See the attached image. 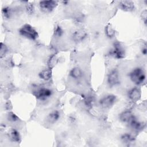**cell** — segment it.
<instances>
[{
    "mask_svg": "<svg viewBox=\"0 0 147 147\" xmlns=\"http://www.w3.org/2000/svg\"><path fill=\"white\" fill-rule=\"evenodd\" d=\"M8 50L7 46L5 44L1 42L0 45V57L1 59L5 56L8 52Z\"/></svg>",
    "mask_w": 147,
    "mask_h": 147,
    "instance_id": "44dd1931",
    "label": "cell"
},
{
    "mask_svg": "<svg viewBox=\"0 0 147 147\" xmlns=\"http://www.w3.org/2000/svg\"><path fill=\"white\" fill-rule=\"evenodd\" d=\"M7 119L9 121L11 122H17L20 120L19 117L15 113H14L12 111L8 113V114L7 115Z\"/></svg>",
    "mask_w": 147,
    "mask_h": 147,
    "instance_id": "7402d4cb",
    "label": "cell"
},
{
    "mask_svg": "<svg viewBox=\"0 0 147 147\" xmlns=\"http://www.w3.org/2000/svg\"><path fill=\"white\" fill-rule=\"evenodd\" d=\"M26 11L29 14H33L34 11V7L33 5L32 4H28L26 6Z\"/></svg>",
    "mask_w": 147,
    "mask_h": 147,
    "instance_id": "cb8c5ba5",
    "label": "cell"
},
{
    "mask_svg": "<svg viewBox=\"0 0 147 147\" xmlns=\"http://www.w3.org/2000/svg\"><path fill=\"white\" fill-rule=\"evenodd\" d=\"M18 33L23 37L30 40H36L38 37L37 30L29 24L22 25L18 30Z\"/></svg>",
    "mask_w": 147,
    "mask_h": 147,
    "instance_id": "7a4b0ae2",
    "label": "cell"
},
{
    "mask_svg": "<svg viewBox=\"0 0 147 147\" xmlns=\"http://www.w3.org/2000/svg\"><path fill=\"white\" fill-rule=\"evenodd\" d=\"M58 3L56 1H41L39 2V7L41 10L45 13H51L57 7Z\"/></svg>",
    "mask_w": 147,
    "mask_h": 147,
    "instance_id": "52a82bcc",
    "label": "cell"
},
{
    "mask_svg": "<svg viewBox=\"0 0 147 147\" xmlns=\"http://www.w3.org/2000/svg\"><path fill=\"white\" fill-rule=\"evenodd\" d=\"M119 6L121 10L127 12L133 11L135 9L134 3L133 1H121L119 2Z\"/></svg>",
    "mask_w": 147,
    "mask_h": 147,
    "instance_id": "7c38bea8",
    "label": "cell"
},
{
    "mask_svg": "<svg viewBox=\"0 0 147 147\" xmlns=\"http://www.w3.org/2000/svg\"><path fill=\"white\" fill-rule=\"evenodd\" d=\"M107 83L110 87L118 86L120 83V75L117 69H112L107 75Z\"/></svg>",
    "mask_w": 147,
    "mask_h": 147,
    "instance_id": "8992f818",
    "label": "cell"
},
{
    "mask_svg": "<svg viewBox=\"0 0 147 147\" xmlns=\"http://www.w3.org/2000/svg\"><path fill=\"white\" fill-rule=\"evenodd\" d=\"M60 113L58 110H53L49 113L47 116V119L48 123L53 124L57 122L60 118Z\"/></svg>",
    "mask_w": 147,
    "mask_h": 147,
    "instance_id": "9a60e30c",
    "label": "cell"
},
{
    "mask_svg": "<svg viewBox=\"0 0 147 147\" xmlns=\"http://www.w3.org/2000/svg\"><path fill=\"white\" fill-rule=\"evenodd\" d=\"M105 33L107 38L111 39L115 36L116 30L111 24H108L105 28Z\"/></svg>",
    "mask_w": 147,
    "mask_h": 147,
    "instance_id": "e0dca14e",
    "label": "cell"
},
{
    "mask_svg": "<svg viewBox=\"0 0 147 147\" xmlns=\"http://www.w3.org/2000/svg\"><path fill=\"white\" fill-rule=\"evenodd\" d=\"M127 96L130 100L136 102L139 100L141 96V90L138 87H134L130 88L127 92Z\"/></svg>",
    "mask_w": 147,
    "mask_h": 147,
    "instance_id": "9c48e42d",
    "label": "cell"
},
{
    "mask_svg": "<svg viewBox=\"0 0 147 147\" xmlns=\"http://www.w3.org/2000/svg\"><path fill=\"white\" fill-rule=\"evenodd\" d=\"M127 125L129 127L135 131H140L145 127V123L139 121L136 117L134 118Z\"/></svg>",
    "mask_w": 147,
    "mask_h": 147,
    "instance_id": "4fadbf2b",
    "label": "cell"
},
{
    "mask_svg": "<svg viewBox=\"0 0 147 147\" xmlns=\"http://www.w3.org/2000/svg\"><path fill=\"white\" fill-rule=\"evenodd\" d=\"M141 52H142V53L144 55H145V56L146 55V53H147V48H146V45H145L144 47H142V49H141Z\"/></svg>",
    "mask_w": 147,
    "mask_h": 147,
    "instance_id": "484cf974",
    "label": "cell"
},
{
    "mask_svg": "<svg viewBox=\"0 0 147 147\" xmlns=\"http://www.w3.org/2000/svg\"><path fill=\"white\" fill-rule=\"evenodd\" d=\"M130 80L136 86H140L144 83L146 79L145 72L141 67L133 68L128 75Z\"/></svg>",
    "mask_w": 147,
    "mask_h": 147,
    "instance_id": "6da1fadb",
    "label": "cell"
},
{
    "mask_svg": "<svg viewBox=\"0 0 147 147\" xmlns=\"http://www.w3.org/2000/svg\"><path fill=\"white\" fill-rule=\"evenodd\" d=\"M109 55L116 59H123L126 55V50L123 45L119 41L114 42L109 51Z\"/></svg>",
    "mask_w": 147,
    "mask_h": 147,
    "instance_id": "3957f363",
    "label": "cell"
},
{
    "mask_svg": "<svg viewBox=\"0 0 147 147\" xmlns=\"http://www.w3.org/2000/svg\"><path fill=\"white\" fill-rule=\"evenodd\" d=\"M117 96L114 94H109L102 96L99 100V105L103 109H109L113 106L117 101Z\"/></svg>",
    "mask_w": 147,
    "mask_h": 147,
    "instance_id": "277c9868",
    "label": "cell"
},
{
    "mask_svg": "<svg viewBox=\"0 0 147 147\" xmlns=\"http://www.w3.org/2000/svg\"><path fill=\"white\" fill-rule=\"evenodd\" d=\"M134 137L132 134L128 133H125L121 136V140L125 144H130L134 142Z\"/></svg>",
    "mask_w": 147,
    "mask_h": 147,
    "instance_id": "ac0fdd59",
    "label": "cell"
},
{
    "mask_svg": "<svg viewBox=\"0 0 147 147\" xmlns=\"http://www.w3.org/2000/svg\"><path fill=\"white\" fill-rule=\"evenodd\" d=\"M118 117L121 122L127 125L136 117L130 110L126 109L121 112Z\"/></svg>",
    "mask_w": 147,
    "mask_h": 147,
    "instance_id": "30bf717a",
    "label": "cell"
},
{
    "mask_svg": "<svg viewBox=\"0 0 147 147\" xmlns=\"http://www.w3.org/2000/svg\"><path fill=\"white\" fill-rule=\"evenodd\" d=\"M88 36L87 31L82 28L75 30L71 34V39L75 43H80L84 41Z\"/></svg>",
    "mask_w": 147,
    "mask_h": 147,
    "instance_id": "ba28073f",
    "label": "cell"
},
{
    "mask_svg": "<svg viewBox=\"0 0 147 147\" xmlns=\"http://www.w3.org/2000/svg\"><path fill=\"white\" fill-rule=\"evenodd\" d=\"M63 33H64V31L63 28L60 26L57 25L55 29V32H54L55 36L56 37H60L63 36Z\"/></svg>",
    "mask_w": 147,
    "mask_h": 147,
    "instance_id": "603a6c76",
    "label": "cell"
},
{
    "mask_svg": "<svg viewBox=\"0 0 147 147\" xmlns=\"http://www.w3.org/2000/svg\"><path fill=\"white\" fill-rule=\"evenodd\" d=\"M52 76V72L51 68H45L38 73V77L45 81L49 80Z\"/></svg>",
    "mask_w": 147,
    "mask_h": 147,
    "instance_id": "2e32d148",
    "label": "cell"
},
{
    "mask_svg": "<svg viewBox=\"0 0 147 147\" xmlns=\"http://www.w3.org/2000/svg\"><path fill=\"white\" fill-rule=\"evenodd\" d=\"M69 75L73 79L78 80L81 79L83 77V72L80 68L78 67H75L70 70L69 72Z\"/></svg>",
    "mask_w": 147,
    "mask_h": 147,
    "instance_id": "5bb4252c",
    "label": "cell"
},
{
    "mask_svg": "<svg viewBox=\"0 0 147 147\" xmlns=\"http://www.w3.org/2000/svg\"><path fill=\"white\" fill-rule=\"evenodd\" d=\"M3 17L6 19H10L13 16L12 9L9 6H5L2 9Z\"/></svg>",
    "mask_w": 147,
    "mask_h": 147,
    "instance_id": "d6986e66",
    "label": "cell"
},
{
    "mask_svg": "<svg viewBox=\"0 0 147 147\" xmlns=\"http://www.w3.org/2000/svg\"><path fill=\"white\" fill-rule=\"evenodd\" d=\"M53 94L52 90L48 87H41L37 88L33 92L35 98L40 100H45L49 99Z\"/></svg>",
    "mask_w": 147,
    "mask_h": 147,
    "instance_id": "5b68a950",
    "label": "cell"
},
{
    "mask_svg": "<svg viewBox=\"0 0 147 147\" xmlns=\"http://www.w3.org/2000/svg\"><path fill=\"white\" fill-rule=\"evenodd\" d=\"M95 103V98L92 96H88L84 99V104L88 108H91Z\"/></svg>",
    "mask_w": 147,
    "mask_h": 147,
    "instance_id": "ffe728a7",
    "label": "cell"
},
{
    "mask_svg": "<svg viewBox=\"0 0 147 147\" xmlns=\"http://www.w3.org/2000/svg\"><path fill=\"white\" fill-rule=\"evenodd\" d=\"M142 20L145 24H146V18H147V11L146 10H144L141 14Z\"/></svg>",
    "mask_w": 147,
    "mask_h": 147,
    "instance_id": "d4e9b609",
    "label": "cell"
},
{
    "mask_svg": "<svg viewBox=\"0 0 147 147\" xmlns=\"http://www.w3.org/2000/svg\"><path fill=\"white\" fill-rule=\"evenodd\" d=\"M7 136L9 140L13 142L18 143L21 141V137L20 132L14 128H11L9 130Z\"/></svg>",
    "mask_w": 147,
    "mask_h": 147,
    "instance_id": "8fae6325",
    "label": "cell"
}]
</instances>
